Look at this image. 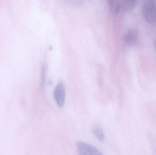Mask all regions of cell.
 <instances>
[{"label":"cell","mask_w":156,"mask_h":155,"mask_svg":"<svg viewBox=\"0 0 156 155\" xmlns=\"http://www.w3.org/2000/svg\"><path fill=\"white\" fill-rule=\"evenodd\" d=\"M54 96L56 103L59 107L65 105L66 100V88L62 82H59L57 85L54 92Z\"/></svg>","instance_id":"3"},{"label":"cell","mask_w":156,"mask_h":155,"mask_svg":"<svg viewBox=\"0 0 156 155\" xmlns=\"http://www.w3.org/2000/svg\"><path fill=\"white\" fill-rule=\"evenodd\" d=\"M91 130L95 137L99 141H103L104 140L105 136L102 127L101 125L99 124L94 125L93 126Z\"/></svg>","instance_id":"5"},{"label":"cell","mask_w":156,"mask_h":155,"mask_svg":"<svg viewBox=\"0 0 156 155\" xmlns=\"http://www.w3.org/2000/svg\"><path fill=\"white\" fill-rule=\"evenodd\" d=\"M121 2V10L127 12L134 8L137 4V2L136 0H124Z\"/></svg>","instance_id":"6"},{"label":"cell","mask_w":156,"mask_h":155,"mask_svg":"<svg viewBox=\"0 0 156 155\" xmlns=\"http://www.w3.org/2000/svg\"><path fill=\"white\" fill-rule=\"evenodd\" d=\"M77 147L79 155H102L96 147L81 141L78 142Z\"/></svg>","instance_id":"2"},{"label":"cell","mask_w":156,"mask_h":155,"mask_svg":"<svg viewBox=\"0 0 156 155\" xmlns=\"http://www.w3.org/2000/svg\"><path fill=\"white\" fill-rule=\"evenodd\" d=\"M138 33L137 30L134 28H130L126 31L123 35L124 41L128 45L135 44L138 39Z\"/></svg>","instance_id":"4"},{"label":"cell","mask_w":156,"mask_h":155,"mask_svg":"<svg viewBox=\"0 0 156 155\" xmlns=\"http://www.w3.org/2000/svg\"><path fill=\"white\" fill-rule=\"evenodd\" d=\"M144 19L149 23H156V3L153 0L144 1L142 7Z\"/></svg>","instance_id":"1"},{"label":"cell","mask_w":156,"mask_h":155,"mask_svg":"<svg viewBox=\"0 0 156 155\" xmlns=\"http://www.w3.org/2000/svg\"><path fill=\"white\" fill-rule=\"evenodd\" d=\"M109 6L111 12L117 14L121 10V2L118 0H110L109 1Z\"/></svg>","instance_id":"7"}]
</instances>
